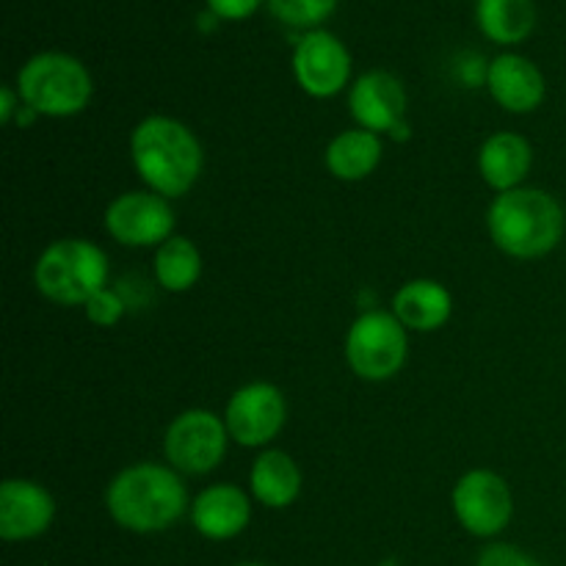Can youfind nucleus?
<instances>
[{
	"label": "nucleus",
	"instance_id": "f257e3e1",
	"mask_svg": "<svg viewBox=\"0 0 566 566\" xmlns=\"http://www.w3.org/2000/svg\"><path fill=\"white\" fill-rule=\"evenodd\" d=\"M191 509L186 481L169 464L136 462L105 486V512L130 534H164Z\"/></svg>",
	"mask_w": 566,
	"mask_h": 566
},
{
	"label": "nucleus",
	"instance_id": "f03ea898",
	"mask_svg": "<svg viewBox=\"0 0 566 566\" xmlns=\"http://www.w3.org/2000/svg\"><path fill=\"white\" fill-rule=\"evenodd\" d=\"M130 164L144 188L166 199H180L202 177L205 149L186 122L149 114L130 133Z\"/></svg>",
	"mask_w": 566,
	"mask_h": 566
},
{
	"label": "nucleus",
	"instance_id": "7ed1b4c3",
	"mask_svg": "<svg viewBox=\"0 0 566 566\" xmlns=\"http://www.w3.org/2000/svg\"><path fill=\"white\" fill-rule=\"evenodd\" d=\"M486 232L506 258H547L564 241V205L551 191L536 186L495 193L486 208Z\"/></svg>",
	"mask_w": 566,
	"mask_h": 566
},
{
	"label": "nucleus",
	"instance_id": "20e7f679",
	"mask_svg": "<svg viewBox=\"0 0 566 566\" xmlns=\"http://www.w3.org/2000/svg\"><path fill=\"white\" fill-rule=\"evenodd\" d=\"M22 105L48 119L83 114L94 97L88 66L64 50H42L20 66L14 81Z\"/></svg>",
	"mask_w": 566,
	"mask_h": 566
},
{
	"label": "nucleus",
	"instance_id": "39448f33",
	"mask_svg": "<svg viewBox=\"0 0 566 566\" xmlns=\"http://www.w3.org/2000/svg\"><path fill=\"white\" fill-rule=\"evenodd\" d=\"M111 263L103 247L86 238H59L36 258L33 285L61 307H86L88 298L108 287Z\"/></svg>",
	"mask_w": 566,
	"mask_h": 566
},
{
	"label": "nucleus",
	"instance_id": "423d86ee",
	"mask_svg": "<svg viewBox=\"0 0 566 566\" xmlns=\"http://www.w3.org/2000/svg\"><path fill=\"white\" fill-rule=\"evenodd\" d=\"M352 374L363 381L396 379L409 357V329L392 310H365L352 321L343 343Z\"/></svg>",
	"mask_w": 566,
	"mask_h": 566
},
{
	"label": "nucleus",
	"instance_id": "0eeeda50",
	"mask_svg": "<svg viewBox=\"0 0 566 566\" xmlns=\"http://www.w3.org/2000/svg\"><path fill=\"white\" fill-rule=\"evenodd\" d=\"M230 442L224 415L193 407L166 426L164 457L180 475H208L224 462Z\"/></svg>",
	"mask_w": 566,
	"mask_h": 566
},
{
	"label": "nucleus",
	"instance_id": "6e6552de",
	"mask_svg": "<svg viewBox=\"0 0 566 566\" xmlns=\"http://www.w3.org/2000/svg\"><path fill=\"white\" fill-rule=\"evenodd\" d=\"M451 509L470 536L497 539L514 520V492L501 473L475 468L453 484Z\"/></svg>",
	"mask_w": 566,
	"mask_h": 566
},
{
	"label": "nucleus",
	"instance_id": "1a4fd4ad",
	"mask_svg": "<svg viewBox=\"0 0 566 566\" xmlns=\"http://www.w3.org/2000/svg\"><path fill=\"white\" fill-rule=\"evenodd\" d=\"M103 227L119 247L127 249H158L160 243L177 235V216L171 199L138 188L122 191L105 208Z\"/></svg>",
	"mask_w": 566,
	"mask_h": 566
},
{
	"label": "nucleus",
	"instance_id": "9d476101",
	"mask_svg": "<svg viewBox=\"0 0 566 566\" xmlns=\"http://www.w3.org/2000/svg\"><path fill=\"white\" fill-rule=\"evenodd\" d=\"M230 440L241 448L263 451L287 423V398L271 381H249L238 387L224 407Z\"/></svg>",
	"mask_w": 566,
	"mask_h": 566
},
{
	"label": "nucleus",
	"instance_id": "9b49d317",
	"mask_svg": "<svg viewBox=\"0 0 566 566\" xmlns=\"http://www.w3.org/2000/svg\"><path fill=\"white\" fill-rule=\"evenodd\" d=\"M291 66L298 88L313 99H329L337 97L343 88H352V53L340 36L324 28H315L296 39Z\"/></svg>",
	"mask_w": 566,
	"mask_h": 566
},
{
	"label": "nucleus",
	"instance_id": "f8f14e48",
	"mask_svg": "<svg viewBox=\"0 0 566 566\" xmlns=\"http://www.w3.org/2000/svg\"><path fill=\"white\" fill-rule=\"evenodd\" d=\"M407 105V88L387 70L363 72L348 88V114L354 125L376 136H390L398 125H403Z\"/></svg>",
	"mask_w": 566,
	"mask_h": 566
},
{
	"label": "nucleus",
	"instance_id": "ddd939ff",
	"mask_svg": "<svg viewBox=\"0 0 566 566\" xmlns=\"http://www.w3.org/2000/svg\"><path fill=\"white\" fill-rule=\"evenodd\" d=\"M55 497L31 479H6L0 484V539L33 542L53 528Z\"/></svg>",
	"mask_w": 566,
	"mask_h": 566
},
{
	"label": "nucleus",
	"instance_id": "4468645a",
	"mask_svg": "<svg viewBox=\"0 0 566 566\" xmlns=\"http://www.w3.org/2000/svg\"><path fill=\"white\" fill-rule=\"evenodd\" d=\"M193 531L208 542L238 539L252 523V495L232 481L210 484L191 497L188 509Z\"/></svg>",
	"mask_w": 566,
	"mask_h": 566
},
{
	"label": "nucleus",
	"instance_id": "2eb2a0df",
	"mask_svg": "<svg viewBox=\"0 0 566 566\" xmlns=\"http://www.w3.org/2000/svg\"><path fill=\"white\" fill-rule=\"evenodd\" d=\"M486 92L509 114H534L545 103V72L528 55L501 53L486 70Z\"/></svg>",
	"mask_w": 566,
	"mask_h": 566
},
{
	"label": "nucleus",
	"instance_id": "dca6fc26",
	"mask_svg": "<svg viewBox=\"0 0 566 566\" xmlns=\"http://www.w3.org/2000/svg\"><path fill=\"white\" fill-rule=\"evenodd\" d=\"M531 169H534V147L520 133L497 130L479 147V175L495 193L523 188Z\"/></svg>",
	"mask_w": 566,
	"mask_h": 566
},
{
	"label": "nucleus",
	"instance_id": "f3484780",
	"mask_svg": "<svg viewBox=\"0 0 566 566\" xmlns=\"http://www.w3.org/2000/svg\"><path fill=\"white\" fill-rule=\"evenodd\" d=\"M304 475L296 459L280 448H263L249 468V495L271 512L293 506L302 495Z\"/></svg>",
	"mask_w": 566,
	"mask_h": 566
},
{
	"label": "nucleus",
	"instance_id": "a211bd4d",
	"mask_svg": "<svg viewBox=\"0 0 566 566\" xmlns=\"http://www.w3.org/2000/svg\"><path fill=\"white\" fill-rule=\"evenodd\" d=\"M392 315L407 326L409 332L442 329L453 315V296L442 282L437 280H409L392 296Z\"/></svg>",
	"mask_w": 566,
	"mask_h": 566
},
{
	"label": "nucleus",
	"instance_id": "6ab92c4d",
	"mask_svg": "<svg viewBox=\"0 0 566 566\" xmlns=\"http://www.w3.org/2000/svg\"><path fill=\"white\" fill-rule=\"evenodd\" d=\"M385 158V142L363 127L340 130L324 149V166L335 180L363 182L379 169Z\"/></svg>",
	"mask_w": 566,
	"mask_h": 566
},
{
	"label": "nucleus",
	"instance_id": "aec40b11",
	"mask_svg": "<svg viewBox=\"0 0 566 566\" xmlns=\"http://www.w3.org/2000/svg\"><path fill=\"white\" fill-rule=\"evenodd\" d=\"M475 22L490 42L514 48L534 33L536 3L534 0H475Z\"/></svg>",
	"mask_w": 566,
	"mask_h": 566
},
{
	"label": "nucleus",
	"instance_id": "412c9836",
	"mask_svg": "<svg viewBox=\"0 0 566 566\" xmlns=\"http://www.w3.org/2000/svg\"><path fill=\"white\" fill-rule=\"evenodd\" d=\"M155 282L166 293H188L202 280V252L186 235H171L155 249Z\"/></svg>",
	"mask_w": 566,
	"mask_h": 566
},
{
	"label": "nucleus",
	"instance_id": "4be33fe9",
	"mask_svg": "<svg viewBox=\"0 0 566 566\" xmlns=\"http://www.w3.org/2000/svg\"><path fill=\"white\" fill-rule=\"evenodd\" d=\"M265 6L282 25L302 28L307 33L335 14L337 0H265Z\"/></svg>",
	"mask_w": 566,
	"mask_h": 566
},
{
	"label": "nucleus",
	"instance_id": "5701e85b",
	"mask_svg": "<svg viewBox=\"0 0 566 566\" xmlns=\"http://www.w3.org/2000/svg\"><path fill=\"white\" fill-rule=\"evenodd\" d=\"M127 313V302L116 287H103L99 293H94L92 298L83 307V315L88 318V324L99 326V329H111V326L119 324Z\"/></svg>",
	"mask_w": 566,
	"mask_h": 566
},
{
	"label": "nucleus",
	"instance_id": "b1692460",
	"mask_svg": "<svg viewBox=\"0 0 566 566\" xmlns=\"http://www.w3.org/2000/svg\"><path fill=\"white\" fill-rule=\"evenodd\" d=\"M475 566H545L536 556L512 542H490L475 558Z\"/></svg>",
	"mask_w": 566,
	"mask_h": 566
},
{
	"label": "nucleus",
	"instance_id": "393cba45",
	"mask_svg": "<svg viewBox=\"0 0 566 566\" xmlns=\"http://www.w3.org/2000/svg\"><path fill=\"white\" fill-rule=\"evenodd\" d=\"M205 3H208V11H213L219 20L241 22L249 20L263 6V0H205Z\"/></svg>",
	"mask_w": 566,
	"mask_h": 566
},
{
	"label": "nucleus",
	"instance_id": "a878e982",
	"mask_svg": "<svg viewBox=\"0 0 566 566\" xmlns=\"http://www.w3.org/2000/svg\"><path fill=\"white\" fill-rule=\"evenodd\" d=\"M486 70H490V64H486L479 53H464L462 59L457 61V66H453L459 81H462L464 86H473V88L486 86Z\"/></svg>",
	"mask_w": 566,
	"mask_h": 566
},
{
	"label": "nucleus",
	"instance_id": "bb28decb",
	"mask_svg": "<svg viewBox=\"0 0 566 566\" xmlns=\"http://www.w3.org/2000/svg\"><path fill=\"white\" fill-rule=\"evenodd\" d=\"M22 108V99L17 94L14 86H3L0 88V122L3 125H11L17 119V111Z\"/></svg>",
	"mask_w": 566,
	"mask_h": 566
},
{
	"label": "nucleus",
	"instance_id": "cd10ccee",
	"mask_svg": "<svg viewBox=\"0 0 566 566\" xmlns=\"http://www.w3.org/2000/svg\"><path fill=\"white\" fill-rule=\"evenodd\" d=\"M235 566H269V564H260V562H243V564H235Z\"/></svg>",
	"mask_w": 566,
	"mask_h": 566
}]
</instances>
